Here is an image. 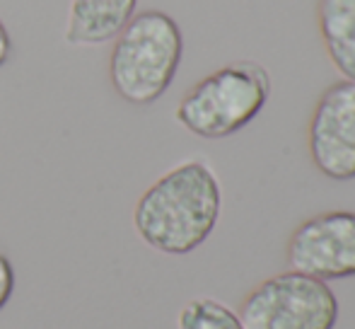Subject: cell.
Returning <instances> with one entry per match:
<instances>
[{
  "mask_svg": "<svg viewBox=\"0 0 355 329\" xmlns=\"http://www.w3.org/2000/svg\"><path fill=\"white\" fill-rule=\"evenodd\" d=\"M184 56L177 19L162 10L133 15L109 53V83L128 104L148 107L169 90Z\"/></svg>",
  "mask_w": 355,
  "mask_h": 329,
  "instance_id": "7a4b0ae2",
  "label": "cell"
},
{
  "mask_svg": "<svg viewBox=\"0 0 355 329\" xmlns=\"http://www.w3.org/2000/svg\"><path fill=\"white\" fill-rule=\"evenodd\" d=\"M317 22L334 68L355 83V0H319Z\"/></svg>",
  "mask_w": 355,
  "mask_h": 329,
  "instance_id": "ba28073f",
  "label": "cell"
},
{
  "mask_svg": "<svg viewBox=\"0 0 355 329\" xmlns=\"http://www.w3.org/2000/svg\"><path fill=\"white\" fill-rule=\"evenodd\" d=\"M177 329H244L234 310L213 298H193L179 310Z\"/></svg>",
  "mask_w": 355,
  "mask_h": 329,
  "instance_id": "9c48e42d",
  "label": "cell"
},
{
  "mask_svg": "<svg viewBox=\"0 0 355 329\" xmlns=\"http://www.w3.org/2000/svg\"><path fill=\"white\" fill-rule=\"evenodd\" d=\"M237 315L244 329H334L338 301L327 281L290 269L259 283Z\"/></svg>",
  "mask_w": 355,
  "mask_h": 329,
  "instance_id": "277c9868",
  "label": "cell"
},
{
  "mask_svg": "<svg viewBox=\"0 0 355 329\" xmlns=\"http://www.w3.org/2000/svg\"><path fill=\"white\" fill-rule=\"evenodd\" d=\"M10 51H12V42H10L8 27H5L3 19H0V68H3L5 63H8Z\"/></svg>",
  "mask_w": 355,
  "mask_h": 329,
  "instance_id": "8fae6325",
  "label": "cell"
},
{
  "mask_svg": "<svg viewBox=\"0 0 355 329\" xmlns=\"http://www.w3.org/2000/svg\"><path fill=\"white\" fill-rule=\"evenodd\" d=\"M138 0H71L63 37L71 47H102L136 15Z\"/></svg>",
  "mask_w": 355,
  "mask_h": 329,
  "instance_id": "52a82bcc",
  "label": "cell"
},
{
  "mask_svg": "<svg viewBox=\"0 0 355 329\" xmlns=\"http://www.w3.org/2000/svg\"><path fill=\"white\" fill-rule=\"evenodd\" d=\"M288 267L322 281L355 278V211H327L300 223L288 242Z\"/></svg>",
  "mask_w": 355,
  "mask_h": 329,
  "instance_id": "5b68a950",
  "label": "cell"
},
{
  "mask_svg": "<svg viewBox=\"0 0 355 329\" xmlns=\"http://www.w3.org/2000/svg\"><path fill=\"white\" fill-rule=\"evenodd\" d=\"M223 192L203 160H187L141 194L133 208V228L155 252L182 257L198 249L218 226Z\"/></svg>",
  "mask_w": 355,
  "mask_h": 329,
  "instance_id": "6da1fadb",
  "label": "cell"
},
{
  "mask_svg": "<svg viewBox=\"0 0 355 329\" xmlns=\"http://www.w3.org/2000/svg\"><path fill=\"white\" fill-rule=\"evenodd\" d=\"M307 146L324 177L355 179V83L338 81L324 90L309 119Z\"/></svg>",
  "mask_w": 355,
  "mask_h": 329,
  "instance_id": "8992f818",
  "label": "cell"
},
{
  "mask_svg": "<svg viewBox=\"0 0 355 329\" xmlns=\"http://www.w3.org/2000/svg\"><path fill=\"white\" fill-rule=\"evenodd\" d=\"M12 291H15V269L8 257L0 254V310L8 305Z\"/></svg>",
  "mask_w": 355,
  "mask_h": 329,
  "instance_id": "30bf717a",
  "label": "cell"
},
{
  "mask_svg": "<svg viewBox=\"0 0 355 329\" xmlns=\"http://www.w3.org/2000/svg\"><path fill=\"white\" fill-rule=\"evenodd\" d=\"M271 97V76L252 61L230 63L201 78L177 104V121L206 141L234 136L254 121Z\"/></svg>",
  "mask_w": 355,
  "mask_h": 329,
  "instance_id": "3957f363",
  "label": "cell"
}]
</instances>
